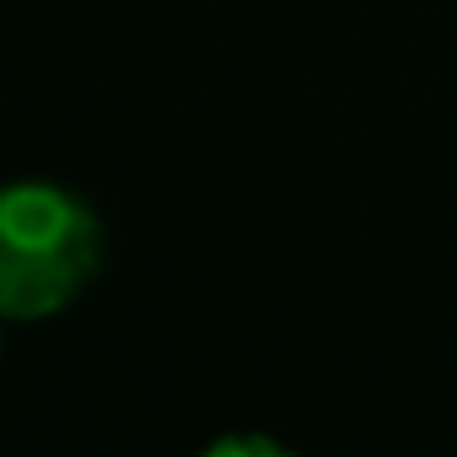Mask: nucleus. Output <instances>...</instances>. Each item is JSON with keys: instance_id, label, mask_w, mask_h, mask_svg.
<instances>
[{"instance_id": "1", "label": "nucleus", "mask_w": 457, "mask_h": 457, "mask_svg": "<svg viewBox=\"0 0 457 457\" xmlns=\"http://www.w3.org/2000/svg\"><path fill=\"white\" fill-rule=\"evenodd\" d=\"M103 264L97 215L60 183H12L0 199V312L49 318Z\"/></svg>"}]
</instances>
